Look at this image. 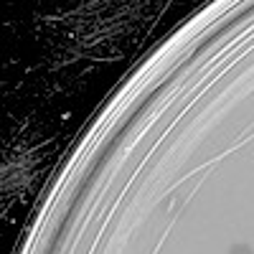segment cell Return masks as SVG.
Masks as SVG:
<instances>
[{
    "label": "cell",
    "mask_w": 254,
    "mask_h": 254,
    "mask_svg": "<svg viewBox=\"0 0 254 254\" xmlns=\"http://www.w3.org/2000/svg\"><path fill=\"white\" fill-rule=\"evenodd\" d=\"M229 254H254V249L249 244H234L229 249Z\"/></svg>",
    "instance_id": "obj_1"
}]
</instances>
